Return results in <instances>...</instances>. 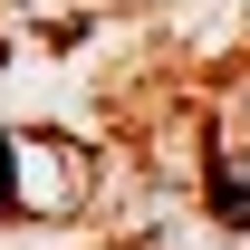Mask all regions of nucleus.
<instances>
[{"label": "nucleus", "mask_w": 250, "mask_h": 250, "mask_svg": "<svg viewBox=\"0 0 250 250\" xmlns=\"http://www.w3.org/2000/svg\"><path fill=\"white\" fill-rule=\"evenodd\" d=\"M20 212V145H10V135H0V221Z\"/></svg>", "instance_id": "1"}]
</instances>
